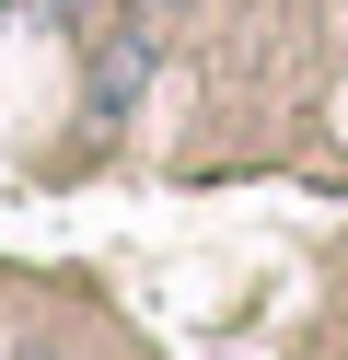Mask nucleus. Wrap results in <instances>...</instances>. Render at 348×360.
I'll return each instance as SVG.
<instances>
[{
    "instance_id": "obj_2",
    "label": "nucleus",
    "mask_w": 348,
    "mask_h": 360,
    "mask_svg": "<svg viewBox=\"0 0 348 360\" xmlns=\"http://www.w3.org/2000/svg\"><path fill=\"white\" fill-rule=\"evenodd\" d=\"M151 12H198V0H151Z\"/></svg>"
},
{
    "instance_id": "obj_1",
    "label": "nucleus",
    "mask_w": 348,
    "mask_h": 360,
    "mask_svg": "<svg viewBox=\"0 0 348 360\" xmlns=\"http://www.w3.org/2000/svg\"><path fill=\"white\" fill-rule=\"evenodd\" d=\"M12 360H70V349H58V337H23V349H12Z\"/></svg>"
}]
</instances>
